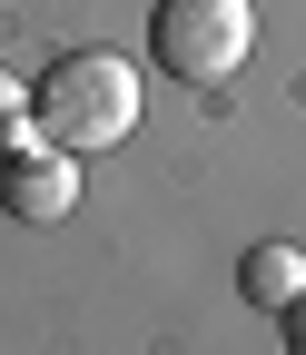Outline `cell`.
<instances>
[{
  "mask_svg": "<svg viewBox=\"0 0 306 355\" xmlns=\"http://www.w3.org/2000/svg\"><path fill=\"white\" fill-rule=\"evenodd\" d=\"M277 326H287V345H296V355H306V286H296V296H287V306H277Z\"/></svg>",
  "mask_w": 306,
  "mask_h": 355,
  "instance_id": "8992f818",
  "label": "cell"
},
{
  "mask_svg": "<svg viewBox=\"0 0 306 355\" xmlns=\"http://www.w3.org/2000/svg\"><path fill=\"white\" fill-rule=\"evenodd\" d=\"M0 207H10V217H30V227H60V217L79 207V158L69 148H50V139H20L10 148V168H0Z\"/></svg>",
  "mask_w": 306,
  "mask_h": 355,
  "instance_id": "3957f363",
  "label": "cell"
},
{
  "mask_svg": "<svg viewBox=\"0 0 306 355\" xmlns=\"http://www.w3.org/2000/svg\"><path fill=\"white\" fill-rule=\"evenodd\" d=\"M139 128V69L119 50H69L50 60V79L30 89V139H50L69 158H99Z\"/></svg>",
  "mask_w": 306,
  "mask_h": 355,
  "instance_id": "6da1fadb",
  "label": "cell"
},
{
  "mask_svg": "<svg viewBox=\"0 0 306 355\" xmlns=\"http://www.w3.org/2000/svg\"><path fill=\"white\" fill-rule=\"evenodd\" d=\"M237 286H247V306H277L306 286V247H287V237H267V247H247V266H237Z\"/></svg>",
  "mask_w": 306,
  "mask_h": 355,
  "instance_id": "277c9868",
  "label": "cell"
},
{
  "mask_svg": "<svg viewBox=\"0 0 306 355\" xmlns=\"http://www.w3.org/2000/svg\"><path fill=\"white\" fill-rule=\"evenodd\" d=\"M20 139H30V89H20L10 69H0V158H10Z\"/></svg>",
  "mask_w": 306,
  "mask_h": 355,
  "instance_id": "5b68a950",
  "label": "cell"
},
{
  "mask_svg": "<svg viewBox=\"0 0 306 355\" xmlns=\"http://www.w3.org/2000/svg\"><path fill=\"white\" fill-rule=\"evenodd\" d=\"M148 50L178 89H228L247 69V50H257V10L247 0H158Z\"/></svg>",
  "mask_w": 306,
  "mask_h": 355,
  "instance_id": "7a4b0ae2",
  "label": "cell"
}]
</instances>
